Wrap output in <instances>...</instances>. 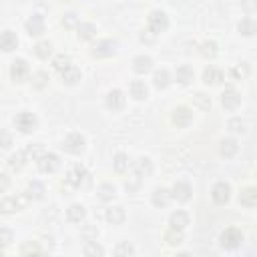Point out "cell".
Returning <instances> with one entry per match:
<instances>
[{
  "label": "cell",
  "instance_id": "cell-1",
  "mask_svg": "<svg viewBox=\"0 0 257 257\" xmlns=\"http://www.w3.org/2000/svg\"><path fill=\"white\" fill-rule=\"evenodd\" d=\"M90 173L82 167V165H72L64 177V183L70 187V189H84L90 185Z\"/></svg>",
  "mask_w": 257,
  "mask_h": 257
},
{
  "label": "cell",
  "instance_id": "cell-2",
  "mask_svg": "<svg viewBox=\"0 0 257 257\" xmlns=\"http://www.w3.org/2000/svg\"><path fill=\"white\" fill-rule=\"evenodd\" d=\"M241 243H243V231H241L239 227H227V229L219 235V245H221L223 249L233 251V249L241 247Z\"/></svg>",
  "mask_w": 257,
  "mask_h": 257
},
{
  "label": "cell",
  "instance_id": "cell-3",
  "mask_svg": "<svg viewBox=\"0 0 257 257\" xmlns=\"http://www.w3.org/2000/svg\"><path fill=\"white\" fill-rule=\"evenodd\" d=\"M90 54L94 58H110L112 54H116V40L112 38H100L92 44Z\"/></svg>",
  "mask_w": 257,
  "mask_h": 257
},
{
  "label": "cell",
  "instance_id": "cell-4",
  "mask_svg": "<svg viewBox=\"0 0 257 257\" xmlns=\"http://www.w3.org/2000/svg\"><path fill=\"white\" fill-rule=\"evenodd\" d=\"M26 193L24 195H6L2 201H0V211L4 215H12L16 211H22L26 207Z\"/></svg>",
  "mask_w": 257,
  "mask_h": 257
},
{
  "label": "cell",
  "instance_id": "cell-5",
  "mask_svg": "<svg viewBox=\"0 0 257 257\" xmlns=\"http://www.w3.org/2000/svg\"><path fill=\"white\" fill-rule=\"evenodd\" d=\"M147 28H151L155 34H161L169 28V16L163 10H151L147 16Z\"/></svg>",
  "mask_w": 257,
  "mask_h": 257
},
{
  "label": "cell",
  "instance_id": "cell-6",
  "mask_svg": "<svg viewBox=\"0 0 257 257\" xmlns=\"http://www.w3.org/2000/svg\"><path fill=\"white\" fill-rule=\"evenodd\" d=\"M14 126H16L20 133L28 135V133H32V131L38 126V118H36L34 112H30V110H22V112H18V114L14 116Z\"/></svg>",
  "mask_w": 257,
  "mask_h": 257
},
{
  "label": "cell",
  "instance_id": "cell-7",
  "mask_svg": "<svg viewBox=\"0 0 257 257\" xmlns=\"http://www.w3.org/2000/svg\"><path fill=\"white\" fill-rule=\"evenodd\" d=\"M86 147V139L80 135V133H68L64 139H62V149L70 155H80Z\"/></svg>",
  "mask_w": 257,
  "mask_h": 257
},
{
  "label": "cell",
  "instance_id": "cell-8",
  "mask_svg": "<svg viewBox=\"0 0 257 257\" xmlns=\"http://www.w3.org/2000/svg\"><path fill=\"white\" fill-rule=\"evenodd\" d=\"M10 78L14 82H26L30 78V66L24 58H16L10 64Z\"/></svg>",
  "mask_w": 257,
  "mask_h": 257
},
{
  "label": "cell",
  "instance_id": "cell-9",
  "mask_svg": "<svg viewBox=\"0 0 257 257\" xmlns=\"http://www.w3.org/2000/svg\"><path fill=\"white\" fill-rule=\"evenodd\" d=\"M171 122L177 128H185L193 122V110L189 106H177L171 110Z\"/></svg>",
  "mask_w": 257,
  "mask_h": 257
},
{
  "label": "cell",
  "instance_id": "cell-10",
  "mask_svg": "<svg viewBox=\"0 0 257 257\" xmlns=\"http://www.w3.org/2000/svg\"><path fill=\"white\" fill-rule=\"evenodd\" d=\"M211 199H213L215 205H225V203H229V199H231V185L225 183V181L215 183L213 189H211Z\"/></svg>",
  "mask_w": 257,
  "mask_h": 257
},
{
  "label": "cell",
  "instance_id": "cell-11",
  "mask_svg": "<svg viewBox=\"0 0 257 257\" xmlns=\"http://www.w3.org/2000/svg\"><path fill=\"white\" fill-rule=\"evenodd\" d=\"M24 28L30 36H42L44 30H46V22H44V16L42 14H30L24 22Z\"/></svg>",
  "mask_w": 257,
  "mask_h": 257
},
{
  "label": "cell",
  "instance_id": "cell-12",
  "mask_svg": "<svg viewBox=\"0 0 257 257\" xmlns=\"http://www.w3.org/2000/svg\"><path fill=\"white\" fill-rule=\"evenodd\" d=\"M104 104H106V108H108V110H112V112L122 110V108H124V104H126V96H124V92H122V90L112 88V90H108V92H106Z\"/></svg>",
  "mask_w": 257,
  "mask_h": 257
},
{
  "label": "cell",
  "instance_id": "cell-13",
  "mask_svg": "<svg viewBox=\"0 0 257 257\" xmlns=\"http://www.w3.org/2000/svg\"><path fill=\"white\" fill-rule=\"evenodd\" d=\"M36 165H38V171H40V173L50 175V173H54V171L60 167V159H58V155H54V153H44V155L36 161Z\"/></svg>",
  "mask_w": 257,
  "mask_h": 257
},
{
  "label": "cell",
  "instance_id": "cell-14",
  "mask_svg": "<svg viewBox=\"0 0 257 257\" xmlns=\"http://www.w3.org/2000/svg\"><path fill=\"white\" fill-rule=\"evenodd\" d=\"M221 104L225 110H237L241 104V94L237 92V88H233V86L225 88L221 92Z\"/></svg>",
  "mask_w": 257,
  "mask_h": 257
},
{
  "label": "cell",
  "instance_id": "cell-15",
  "mask_svg": "<svg viewBox=\"0 0 257 257\" xmlns=\"http://www.w3.org/2000/svg\"><path fill=\"white\" fill-rule=\"evenodd\" d=\"M171 195L177 203H187L191 197H193V187L187 183V181H177L173 187H171Z\"/></svg>",
  "mask_w": 257,
  "mask_h": 257
},
{
  "label": "cell",
  "instance_id": "cell-16",
  "mask_svg": "<svg viewBox=\"0 0 257 257\" xmlns=\"http://www.w3.org/2000/svg\"><path fill=\"white\" fill-rule=\"evenodd\" d=\"M171 199H173V195H171V189H165V187H157V189L153 191V195H151V201H153V205H155V207H159V209H165V207H169Z\"/></svg>",
  "mask_w": 257,
  "mask_h": 257
},
{
  "label": "cell",
  "instance_id": "cell-17",
  "mask_svg": "<svg viewBox=\"0 0 257 257\" xmlns=\"http://www.w3.org/2000/svg\"><path fill=\"white\" fill-rule=\"evenodd\" d=\"M133 70L137 74H147L153 70V58L149 54H137L133 58Z\"/></svg>",
  "mask_w": 257,
  "mask_h": 257
},
{
  "label": "cell",
  "instance_id": "cell-18",
  "mask_svg": "<svg viewBox=\"0 0 257 257\" xmlns=\"http://www.w3.org/2000/svg\"><path fill=\"white\" fill-rule=\"evenodd\" d=\"M193 78H195V72H193V68H191V66H187V64H179V66L175 68L173 80H177L179 84L187 86V84H191V82H193Z\"/></svg>",
  "mask_w": 257,
  "mask_h": 257
},
{
  "label": "cell",
  "instance_id": "cell-19",
  "mask_svg": "<svg viewBox=\"0 0 257 257\" xmlns=\"http://www.w3.org/2000/svg\"><path fill=\"white\" fill-rule=\"evenodd\" d=\"M225 80V72L221 70V68H217V66H207L205 70H203V82L205 84H221Z\"/></svg>",
  "mask_w": 257,
  "mask_h": 257
},
{
  "label": "cell",
  "instance_id": "cell-20",
  "mask_svg": "<svg viewBox=\"0 0 257 257\" xmlns=\"http://www.w3.org/2000/svg\"><path fill=\"white\" fill-rule=\"evenodd\" d=\"M237 151H239V145H237L235 139L227 137V139H221V141H219V155H221V157L231 159V157L237 155Z\"/></svg>",
  "mask_w": 257,
  "mask_h": 257
},
{
  "label": "cell",
  "instance_id": "cell-21",
  "mask_svg": "<svg viewBox=\"0 0 257 257\" xmlns=\"http://www.w3.org/2000/svg\"><path fill=\"white\" fill-rule=\"evenodd\" d=\"M104 219H106V223H108V225H120V223H124L126 213H124V209H122V207L114 205V207H108V209L104 211Z\"/></svg>",
  "mask_w": 257,
  "mask_h": 257
},
{
  "label": "cell",
  "instance_id": "cell-22",
  "mask_svg": "<svg viewBox=\"0 0 257 257\" xmlns=\"http://www.w3.org/2000/svg\"><path fill=\"white\" fill-rule=\"evenodd\" d=\"M128 94L135 98V100H145L149 96V86L145 84V80H133L128 84Z\"/></svg>",
  "mask_w": 257,
  "mask_h": 257
},
{
  "label": "cell",
  "instance_id": "cell-23",
  "mask_svg": "<svg viewBox=\"0 0 257 257\" xmlns=\"http://www.w3.org/2000/svg\"><path fill=\"white\" fill-rule=\"evenodd\" d=\"M189 215L185 213V211H181V209H177V211H173L171 215H169V227H175V229H187V225H189Z\"/></svg>",
  "mask_w": 257,
  "mask_h": 257
},
{
  "label": "cell",
  "instance_id": "cell-24",
  "mask_svg": "<svg viewBox=\"0 0 257 257\" xmlns=\"http://www.w3.org/2000/svg\"><path fill=\"white\" fill-rule=\"evenodd\" d=\"M133 173H137L139 177H151L153 175V161L149 157H141L139 161H135Z\"/></svg>",
  "mask_w": 257,
  "mask_h": 257
},
{
  "label": "cell",
  "instance_id": "cell-25",
  "mask_svg": "<svg viewBox=\"0 0 257 257\" xmlns=\"http://www.w3.org/2000/svg\"><path fill=\"white\" fill-rule=\"evenodd\" d=\"M173 82V76H171V72L167 70V68H159V70H155L153 72V84L157 86V88H167L169 84Z\"/></svg>",
  "mask_w": 257,
  "mask_h": 257
},
{
  "label": "cell",
  "instance_id": "cell-26",
  "mask_svg": "<svg viewBox=\"0 0 257 257\" xmlns=\"http://www.w3.org/2000/svg\"><path fill=\"white\" fill-rule=\"evenodd\" d=\"M84 217H86V209H84V205H80V203H74V205H70V207L66 209V219H68L70 223H82Z\"/></svg>",
  "mask_w": 257,
  "mask_h": 257
},
{
  "label": "cell",
  "instance_id": "cell-27",
  "mask_svg": "<svg viewBox=\"0 0 257 257\" xmlns=\"http://www.w3.org/2000/svg\"><path fill=\"white\" fill-rule=\"evenodd\" d=\"M239 203L243 207H257V187H245L239 193Z\"/></svg>",
  "mask_w": 257,
  "mask_h": 257
},
{
  "label": "cell",
  "instance_id": "cell-28",
  "mask_svg": "<svg viewBox=\"0 0 257 257\" xmlns=\"http://www.w3.org/2000/svg\"><path fill=\"white\" fill-rule=\"evenodd\" d=\"M24 193H26L28 199H32V201H40V199L44 197V193H46V187H44L40 181H30Z\"/></svg>",
  "mask_w": 257,
  "mask_h": 257
},
{
  "label": "cell",
  "instance_id": "cell-29",
  "mask_svg": "<svg viewBox=\"0 0 257 257\" xmlns=\"http://www.w3.org/2000/svg\"><path fill=\"white\" fill-rule=\"evenodd\" d=\"M237 30H239V34H243V36H253V34H257V22H255L253 18L245 16V18H241V20L237 22Z\"/></svg>",
  "mask_w": 257,
  "mask_h": 257
},
{
  "label": "cell",
  "instance_id": "cell-30",
  "mask_svg": "<svg viewBox=\"0 0 257 257\" xmlns=\"http://www.w3.org/2000/svg\"><path fill=\"white\" fill-rule=\"evenodd\" d=\"M76 36L78 40H92L96 36V26L92 22H80L76 26Z\"/></svg>",
  "mask_w": 257,
  "mask_h": 257
},
{
  "label": "cell",
  "instance_id": "cell-31",
  "mask_svg": "<svg viewBox=\"0 0 257 257\" xmlns=\"http://www.w3.org/2000/svg\"><path fill=\"white\" fill-rule=\"evenodd\" d=\"M96 197H98L100 201L108 203V201H112V199L116 197V187H114L112 183H100L98 189H96Z\"/></svg>",
  "mask_w": 257,
  "mask_h": 257
},
{
  "label": "cell",
  "instance_id": "cell-32",
  "mask_svg": "<svg viewBox=\"0 0 257 257\" xmlns=\"http://www.w3.org/2000/svg\"><path fill=\"white\" fill-rule=\"evenodd\" d=\"M0 46H2L4 52H12V50L18 46V38H16V34H14L12 30H4L2 36H0Z\"/></svg>",
  "mask_w": 257,
  "mask_h": 257
},
{
  "label": "cell",
  "instance_id": "cell-33",
  "mask_svg": "<svg viewBox=\"0 0 257 257\" xmlns=\"http://www.w3.org/2000/svg\"><path fill=\"white\" fill-rule=\"evenodd\" d=\"M249 72H251V66H249L247 62H237V64L231 66L229 76H231L233 80H245V78L249 76Z\"/></svg>",
  "mask_w": 257,
  "mask_h": 257
},
{
  "label": "cell",
  "instance_id": "cell-34",
  "mask_svg": "<svg viewBox=\"0 0 257 257\" xmlns=\"http://www.w3.org/2000/svg\"><path fill=\"white\" fill-rule=\"evenodd\" d=\"M80 78H82V74H80V70H78L76 66H70V68H66L64 72H60V80H62L64 84H68V86L78 84Z\"/></svg>",
  "mask_w": 257,
  "mask_h": 257
},
{
  "label": "cell",
  "instance_id": "cell-35",
  "mask_svg": "<svg viewBox=\"0 0 257 257\" xmlns=\"http://www.w3.org/2000/svg\"><path fill=\"white\" fill-rule=\"evenodd\" d=\"M112 169L116 171V173H126L128 169H131V159H128V155L126 153H116L114 157H112Z\"/></svg>",
  "mask_w": 257,
  "mask_h": 257
},
{
  "label": "cell",
  "instance_id": "cell-36",
  "mask_svg": "<svg viewBox=\"0 0 257 257\" xmlns=\"http://www.w3.org/2000/svg\"><path fill=\"white\" fill-rule=\"evenodd\" d=\"M199 52H201V56H205V58H215V56L219 54V44H217L215 40H203V42L199 44Z\"/></svg>",
  "mask_w": 257,
  "mask_h": 257
},
{
  "label": "cell",
  "instance_id": "cell-37",
  "mask_svg": "<svg viewBox=\"0 0 257 257\" xmlns=\"http://www.w3.org/2000/svg\"><path fill=\"white\" fill-rule=\"evenodd\" d=\"M26 161H28L26 153H24V151H18V153L10 155V159H8V169H10V171H14V173H18V171L26 165Z\"/></svg>",
  "mask_w": 257,
  "mask_h": 257
},
{
  "label": "cell",
  "instance_id": "cell-38",
  "mask_svg": "<svg viewBox=\"0 0 257 257\" xmlns=\"http://www.w3.org/2000/svg\"><path fill=\"white\" fill-rule=\"evenodd\" d=\"M183 239H185V235H183V229H175V227H169V229L165 231V241H167V245H171V247H177V245H181V243H183Z\"/></svg>",
  "mask_w": 257,
  "mask_h": 257
},
{
  "label": "cell",
  "instance_id": "cell-39",
  "mask_svg": "<svg viewBox=\"0 0 257 257\" xmlns=\"http://www.w3.org/2000/svg\"><path fill=\"white\" fill-rule=\"evenodd\" d=\"M70 66H72V60H70V56L64 54V52H62V54H56V56L52 58V68H54L58 74L64 72V70L70 68Z\"/></svg>",
  "mask_w": 257,
  "mask_h": 257
},
{
  "label": "cell",
  "instance_id": "cell-40",
  "mask_svg": "<svg viewBox=\"0 0 257 257\" xmlns=\"http://www.w3.org/2000/svg\"><path fill=\"white\" fill-rule=\"evenodd\" d=\"M34 54L38 56V58H48L50 54H52V42L50 40H38L36 44H34Z\"/></svg>",
  "mask_w": 257,
  "mask_h": 257
},
{
  "label": "cell",
  "instance_id": "cell-41",
  "mask_svg": "<svg viewBox=\"0 0 257 257\" xmlns=\"http://www.w3.org/2000/svg\"><path fill=\"white\" fill-rule=\"evenodd\" d=\"M48 74L44 72V70H36V72H32L30 74V82H32V86L34 88H38V90H42L44 86H48Z\"/></svg>",
  "mask_w": 257,
  "mask_h": 257
},
{
  "label": "cell",
  "instance_id": "cell-42",
  "mask_svg": "<svg viewBox=\"0 0 257 257\" xmlns=\"http://www.w3.org/2000/svg\"><path fill=\"white\" fill-rule=\"evenodd\" d=\"M193 106L199 110H209L211 108V96L205 92H197L193 94Z\"/></svg>",
  "mask_w": 257,
  "mask_h": 257
},
{
  "label": "cell",
  "instance_id": "cell-43",
  "mask_svg": "<svg viewBox=\"0 0 257 257\" xmlns=\"http://www.w3.org/2000/svg\"><path fill=\"white\" fill-rule=\"evenodd\" d=\"M24 153H26V157L28 159H32V161H38L46 151H44V147L40 145V143H30L26 149H24Z\"/></svg>",
  "mask_w": 257,
  "mask_h": 257
},
{
  "label": "cell",
  "instance_id": "cell-44",
  "mask_svg": "<svg viewBox=\"0 0 257 257\" xmlns=\"http://www.w3.org/2000/svg\"><path fill=\"white\" fill-rule=\"evenodd\" d=\"M60 24H62L64 28H74V30H76V26L80 24V18H78L76 12H66V14H62Z\"/></svg>",
  "mask_w": 257,
  "mask_h": 257
},
{
  "label": "cell",
  "instance_id": "cell-45",
  "mask_svg": "<svg viewBox=\"0 0 257 257\" xmlns=\"http://www.w3.org/2000/svg\"><path fill=\"white\" fill-rule=\"evenodd\" d=\"M84 255L88 257H96V255H104V249L96 243V241H84V249H82Z\"/></svg>",
  "mask_w": 257,
  "mask_h": 257
},
{
  "label": "cell",
  "instance_id": "cell-46",
  "mask_svg": "<svg viewBox=\"0 0 257 257\" xmlns=\"http://www.w3.org/2000/svg\"><path fill=\"white\" fill-rule=\"evenodd\" d=\"M141 183H143V177H139L137 173H133L128 179H124V189L128 193H137L141 189Z\"/></svg>",
  "mask_w": 257,
  "mask_h": 257
},
{
  "label": "cell",
  "instance_id": "cell-47",
  "mask_svg": "<svg viewBox=\"0 0 257 257\" xmlns=\"http://www.w3.org/2000/svg\"><path fill=\"white\" fill-rule=\"evenodd\" d=\"M227 128H229L231 133H235V135L245 133V120H243V118H239V116H233V118H229Z\"/></svg>",
  "mask_w": 257,
  "mask_h": 257
},
{
  "label": "cell",
  "instance_id": "cell-48",
  "mask_svg": "<svg viewBox=\"0 0 257 257\" xmlns=\"http://www.w3.org/2000/svg\"><path fill=\"white\" fill-rule=\"evenodd\" d=\"M80 235H82V239H84V241H96L98 231H96V227H94V225H84V227H82V231H80Z\"/></svg>",
  "mask_w": 257,
  "mask_h": 257
},
{
  "label": "cell",
  "instance_id": "cell-49",
  "mask_svg": "<svg viewBox=\"0 0 257 257\" xmlns=\"http://www.w3.org/2000/svg\"><path fill=\"white\" fill-rule=\"evenodd\" d=\"M157 36H159V34H155L151 28H145V30H141V36H139V38H141L143 44H155V42H157Z\"/></svg>",
  "mask_w": 257,
  "mask_h": 257
},
{
  "label": "cell",
  "instance_id": "cell-50",
  "mask_svg": "<svg viewBox=\"0 0 257 257\" xmlns=\"http://www.w3.org/2000/svg\"><path fill=\"white\" fill-rule=\"evenodd\" d=\"M133 253H135V247H133L128 241L118 243L116 249H114V255H133Z\"/></svg>",
  "mask_w": 257,
  "mask_h": 257
},
{
  "label": "cell",
  "instance_id": "cell-51",
  "mask_svg": "<svg viewBox=\"0 0 257 257\" xmlns=\"http://www.w3.org/2000/svg\"><path fill=\"white\" fill-rule=\"evenodd\" d=\"M22 255H28V253H42V249L36 245V243H26L22 249H20Z\"/></svg>",
  "mask_w": 257,
  "mask_h": 257
},
{
  "label": "cell",
  "instance_id": "cell-52",
  "mask_svg": "<svg viewBox=\"0 0 257 257\" xmlns=\"http://www.w3.org/2000/svg\"><path fill=\"white\" fill-rule=\"evenodd\" d=\"M241 6L245 12H255L257 8V0H241Z\"/></svg>",
  "mask_w": 257,
  "mask_h": 257
},
{
  "label": "cell",
  "instance_id": "cell-53",
  "mask_svg": "<svg viewBox=\"0 0 257 257\" xmlns=\"http://www.w3.org/2000/svg\"><path fill=\"white\" fill-rule=\"evenodd\" d=\"M0 237H2V245H4V247H8V245H10V241H12V233H10L8 229H2V231H0Z\"/></svg>",
  "mask_w": 257,
  "mask_h": 257
},
{
  "label": "cell",
  "instance_id": "cell-54",
  "mask_svg": "<svg viewBox=\"0 0 257 257\" xmlns=\"http://www.w3.org/2000/svg\"><path fill=\"white\" fill-rule=\"evenodd\" d=\"M10 145H12V139H10V135L4 131V133H2V149H8Z\"/></svg>",
  "mask_w": 257,
  "mask_h": 257
},
{
  "label": "cell",
  "instance_id": "cell-55",
  "mask_svg": "<svg viewBox=\"0 0 257 257\" xmlns=\"http://www.w3.org/2000/svg\"><path fill=\"white\" fill-rule=\"evenodd\" d=\"M0 179H2L0 191H2V193H6V189H8V183H10V181H8V175H6V173H2V175H0Z\"/></svg>",
  "mask_w": 257,
  "mask_h": 257
},
{
  "label": "cell",
  "instance_id": "cell-56",
  "mask_svg": "<svg viewBox=\"0 0 257 257\" xmlns=\"http://www.w3.org/2000/svg\"><path fill=\"white\" fill-rule=\"evenodd\" d=\"M255 12H257V8H255Z\"/></svg>",
  "mask_w": 257,
  "mask_h": 257
}]
</instances>
